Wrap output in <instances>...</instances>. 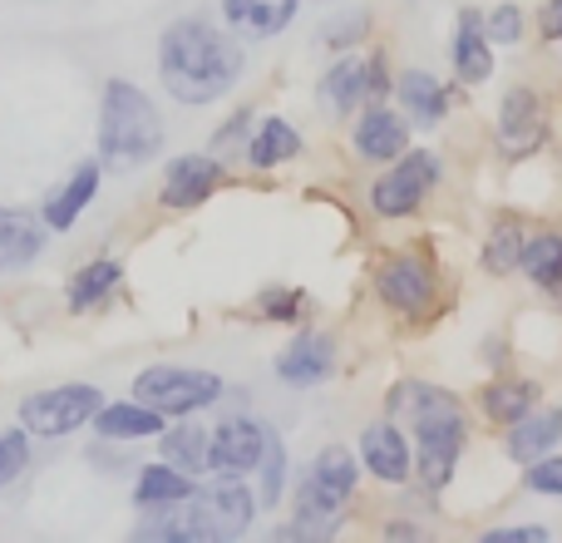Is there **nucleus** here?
Listing matches in <instances>:
<instances>
[{
  "mask_svg": "<svg viewBox=\"0 0 562 543\" xmlns=\"http://www.w3.org/2000/svg\"><path fill=\"white\" fill-rule=\"evenodd\" d=\"M409 148V129L400 114H390V109H366L356 124V154L360 158H375V164H385V158H400Z\"/></svg>",
  "mask_w": 562,
  "mask_h": 543,
  "instance_id": "dca6fc26",
  "label": "nucleus"
},
{
  "mask_svg": "<svg viewBox=\"0 0 562 543\" xmlns=\"http://www.w3.org/2000/svg\"><path fill=\"white\" fill-rule=\"evenodd\" d=\"M158 445H164V459L183 475H198L207 465V435L198 425H178V430H158Z\"/></svg>",
  "mask_w": 562,
  "mask_h": 543,
  "instance_id": "cd10ccee",
  "label": "nucleus"
},
{
  "mask_svg": "<svg viewBox=\"0 0 562 543\" xmlns=\"http://www.w3.org/2000/svg\"><path fill=\"white\" fill-rule=\"evenodd\" d=\"M508 267H518V233L498 228V243H488V272H508Z\"/></svg>",
  "mask_w": 562,
  "mask_h": 543,
  "instance_id": "72a5a7b5",
  "label": "nucleus"
},
{
  "mask_svg": "<svg viewBox=\"0 0 562 543\" xmlns=\"http://www.w3.org/2000/svg\"><path fill=\"white\" fill-rule=\"evenodd\" d=\"M350 495H356V459H350V450H340V445L321 450L296 499L301 505L296 529H330L340 509L350 505Z\"/></svg>",
  "mask_w": 562,
  "mask_h": 543,
  "instance_id": "0eeeda50",
  "label": "nucleus"
},
{
  "mask_svg": "<svg viewBox=\"0 0 562 543\" xmlns=\"http://www.w3.org/2000/svg\"><path fill=\"white\" fill-rule=\"evenodd\" d=\"M336 370V341L330 336H296L277 356V376L286 386H321Z\"/></svg>",
  "mask_w": 562,
  "mask_h": 543,
  "instance_id": "4468645a",
  "label": "nucleus"
},
{
  "mask_svg": "<svg viewBox=\"0 0 562 543\" xmlns=\"http://www.w3.org/2000/svg\"><path fill=\"white\" fill-rule=\"evenodd\" d=\"M223 184V158H207V154H183L168 164V178H164V208H198L203 198L217 193Z\"/></svg>",
  "mask_w": 562,
  "mask_h": 543,
  "instance_id": "9d476101",
  "label": "nucleus"
},
{
  "mask_svg": "<svg viewBox=\"0 0 562 543\" xmlns=\"http://www.w3.org/2000/svg\"><path fill=\"white\" fill-rule=\"evenodd\" d=\"M89 425L104 440H154L164 430V415L144 400H119V406H99Z\"/></svg>",
  "mask_w": 562,
  "mask_h": 543,
  "instance_id": "f3484780",
  "label": "nucleus"
},
{
  "mask_svg": "<svg viewBox=\"0 0 562 543\" xmlns=\"http://www.w3.org/2000/svg\"><path fill=\"white\" fill-rule=\"evenodd\" d=\"M360 465L385 485H405L409 479V445L395 425H366L360 435Z\"/></svg>",
  "mask_w": 562,
  "mask_h": 543,
  "instance_id": "2eb2a0df",
  "label": "nucleus"
},
{
  "mask_svg": "<svg viewBox=\"0 0 562 543\" xmlns=\"http://www.w3.org/2000/svg\"><path fill=\"white\" fill-rule=\"evenodd\" d=\"M99 406H104L99 386H85V380L79 386H49L20 400V430L40 440H65L75 430H85Z\"/></svg>",
  "mask_w": 562,
  "mask_h": 543,
  "instance_id": "39448f33",
  "label": "nucleus"
},
{
  "mask_svg": "<svg viewBox=\"0 0 562 543\" xmlns=\"http://www.w3.org/2000/svg\"><path fill=\"white\" fill-rule=\"evenodd\" d=\"M533 400H538L533 380H498V386L484 390V410L494 420H504V425H514L524 410H533Z\"/></svg>",
  "mask_w": 562,
  "mask_h": 543,
  "instance_id": "c85d7f7f",
  "label": "nucleus"
},
{
  "mask_svg": "<svg viewBox=\"0 0 562 543\" xmlns=\"http://www.w3.org/2000/svg\"><path fill=\"white\" fill-rule=\"evenodd\" d=\"M435 184H439V158L425 154V148H415V154L405 148V154L395 158V168H390L385 178H375L370 203H375V213H385V218H405L425 203V193Z\"/></svg>",
  "mask_w": 562,
  "mask_h": 543,
  "instance_id": "6e6552de",
  "label": "nucleus"
},
{
  "mask_svg": "<svg viewBox=\"0 0 562 543\" xmlns=\"http://www.w3.org/2000/svg\"><path fill=\"white\" fill-rule=\"evenodd\" d=\"M257 514V499L247 495L243 485H217L207 495H188L178 505H164V514L144 529V534H158V539H203V543H217V539H237L247 534Z\"/></svg>",
  "mask_w": 562,
  "mask_h": 543,
  "instance_id": "20e7f679",
  "label": "nucleus"
},
{
  "mask_svg": "<svg viewBox=\"0 0 562 543\" xmlns=\"http://www.w3.org/2000/svg\"><path fill=\"white\" fill-rule=\"evenodd\" d=\"M30 465V435L25 430H0V489H10Z\"/></svg>",
  "mask_w": 562,
  "mask_h": 543,
  "instance_id": "c756f323",
  "label": "nucleus"
},
{
  "mask_svg": "<svg viewBox=\"0 0 562 543\" xmlns=\"http://www.w3.org/2000/svg\"><path fill=\"white\" fill-rule=\"evenodd\" d=\"M498 138L508 154H528L538 144V95L533 89H508L504 114H498Z\"/></svg>",
  "mask_w": 562,
  "mask_h": 543,
  "instance_id": "aec40b11",
  "label": "nucleus"
},
{
  "mask_svg": "<svg viewBox=\"0 0 562 543\" xmlns=\"http://www.w3.org/2000/svg\"><path fill=\"white\" fill-rule=\"evenodd\" d=\"M164 148V119L154 99L128 79H109L99 104V158L109 168H138Z\"/></svg>",
  "mask_w": 562,
  "mask_h": 543,
  "instance_id": "7ed1b4c3",
  "label": "nucleus"
},
{
  "mask_svg": "<svg viewBox=\"0 0 562 543\" xmlns=\"http://www.w3.org/2000/svg\"><path fill=\"white\" fill-rule=\"evenodd\" d=\"M281 465H286V455H281V440L267 435V450H262V495H257V509H272L277 495H281Z\"/></svg>",
  "mask_w": 562,
  "mask_h": 543,
  "instance_id": "7c9ffc66",
  "label": "nucleus"
},
{
  "mask_svg": "<svg viewBox=\"0 0 562 543\" xmlns=\"http://www.w3.org/2000/svg\"><path fill=\"white\" fill-rule=\"evenodd\" d=\"M518 267L538 281V287H562V237L558 233H538L518 247Z\"/></svg>",
  "mask_w": 562,
  "mask_h": 543,
  "instance_id": "a878e982",
  "label": "nucleus"
},
{
  "mask_svg": "<svg viewBox=\"0 0 562 543\" xmlns=\"http://www.w3.org/2000/svg\"><path fill=\"white\" fill-rule=\"evenodd\" d=\"M296 311H301V297H296V291H272V297H267V317L291 321Z\"/></svg>",
  "mask_w": 562,
  "mask_h": 543,
  "instance_id": "f704fd0d",
  "label": "nucleus"
},
{
  "mask_svg": "<svg viewBox=\"0 0 562 543\" xmlns=\"http://www.w3.org/2000/svg\"><path fill=\"white\" fill-rule=\"evenodd\" d=\"M49 243V228L40 223L25 208H5L0 203V272H20L30 267Z\"/></svg>",
  "mask_w": 562,
  "mask_h": 543,
  "instance_id": "f8f14e48",
  "label": "nucleus"
},
{
  "mask_svg": "<svg viewBox=\"0 0 562 543\" xmlns=\"http://www.w3.org/2000/svg\"><path fill=\"white\" fill-rule=\"evenodd\" d=\"M400 410H409L415 420V450H419V479L429 489H445L454 479L459 450H464V410L449 390L425 386V380H409L395 396Z\"/></svg>",
  "mask_w": 562,
  "mask_h": 543,
  "instance_id": "f03ea898",
  "label": "nucleus"
},
{
  "mask_svg": "<svg viewBox=\"0 0 562 543\" xmlns=\"http://www.w3.org/2000/svg\"><path fill=\"white\" fill-rule=\"evenodd\" d=\"M267 435H272V430H267L262 420H227V425H217L213 435H207V465L203 469H213V475H223V479L252 475V469L262 465Z\"/></svg>",
  "mask_w": 562,
  "mask_h": 543,
  "instance_id": "1a4fd4ad",
  "label": "nucleus"
},
{
  "mask_svg": "<svg viewBox=\"0 0 562 543\" xmlns=\"http://www.w3.org/2000/svg\"><path fill=\"white\" fill-rule=\"evenodd\" d=\"M543 35L562 40V0H548V5H543Z\"/></svg>",
  "mask_w": 562,
  "mask_h": 543,
  "instance_id": "e433bc0d",
  "label": "nucleus"
},
{
  "mask_svg": "<svg viewBox=\"0 0 562 543\" xmlns=\"http://www.w3.org/2000/svg\"><path fill=\"white\" fill-rule=\"evenodd\" d=\"M528 489L538 495H562V455H538L528 465Z\"/></svg>",
  "mask_w": 562,
  "mask_h": 543,
  "instance_id": "2f4dec72",
  "label": "nucleus"
},
{
  "mask_svg": "<svg viewBox=\"0 0 562 543\" xmlns=\"http://www.w3.org/2000/svg\"><path fill=\"white\" fill-rule=\"evenodd\" d=\"M243 75V49L233 35L203 25V20H178L158 40V79L178 104H213Z\"/></svg>",
  "mask_w": 562,
  "mask_h": 543,
  "instance_id": "f257e3e1",
  "label": "nucleus"
},
{
  "mask_svg": "<svg viewBox=\"0 0 562 543\" xmlns=\"http://www.w3.org/2000/svg\"><path fill=\"white\" fill-rule=\"evenodd\" d=\"M562 440V410H524V415L514 420V430H508V455L518 459V465H533L538 455H548Z\"/></svg>",
  "mask_w": 562,
  "mask_h": 543,
  "instance_id": "a211bd4d",
  "label": "nucleus"
},
{
  "mask_svg": "<svg viewBox=\"0 0 562 543\" xmlns=\"http://www.w3.org/2000/svg\"><path fill=\"white\" fill-rule=\"evenodd\" d=\"M400 99H405V109L419 124H439V119H445V89H439V79L425 75V69H405Z\"/></svg>",
  "mask_w": 562,
  "mask_h": 543,
  "instance_id": "bb28decb",
  "label": "nucleus"
},
{
  "mask_svg": "<svg viewBox=\"0 0 562 543\" xmlns=\"http://www.w3.org/2000/svg\"><path fill=\"white\" fill-rule=\"evenodd\" d=\"M193 495V475L173 465H148L134 485V505L138 509H164V505H178V499Z\"/></svg>",
  "mask_w": 562,
  "mask_h": 543,
  "instance_id": "5701e85b",
  "label": "nucleus"
},
{
  "mask_svg": "<svg viewBox=\"0 0 562 543\" xmlns=\"http://www.w3.org/2000/svg\"><path fill=\"white\" fill-rule=\"evenodd\" d=\"M119 277H124V267H119L114 257H99V263L79 267L75 277H69V311H94L99 301L119 287Z\"/></svg>",
  "mask_w": 562,
  "mask_h": 543,
  "instance_id": "b1692460",
  "label": "nucleus"
},
{
  "mask_svg": "<svg viewBox=\"0 0 562 543\" xmlns=\"http://www.w3.org/2000/svg\"><path fill=\"white\" fill-rule=\"evenodd\" d=\"M488 40H498V45H518V35H524V10L518 5H498L494 15H488Z\"/></svg>",
  "mask_w": 562,
  "mask_h": 543,
  "instance_id": "473e14b6",
  "label": "nucleus"
},
{
  "mask_svg": "<svg viewBox=\"0 0 562 543\" xmlns=\"http://www.w3.org/2000/svg\"><path fill=\"white\" fill-rule=\"evenodd\" d=\"M380 297L395 311H405V317H419L435 301V272H429L425 257H395L380 272Z\"/></svg>",
  "mask_w": 562,
  "mask_h": 543,
  "instance_id": "9b49d317",
  "label": "nucleus"
},
{
  "mask_svg": "<svg viewBox=\"0 0 562 543\" xmlns=\"http://www.w3.org/2000/svg\"><path fill=\"white\" fill-rule=\"evenodd\" d=\"M223 396V380L213 370H188V366H148L134 376V400L154 406L158 415H193V410L213 406Z\"/></svg>",
  "mask_w": 562,
  "mask_h": 543,
  "instance_id": "423d86ee",
  "label": "nucleus"
},
{
  "mask_svg": "<svg viewBox=\"0 0 562 543\" xmlns=\"http://www.w3.org/2000/svg\"><path fill=\"white\" fill-rule=\"evenodd\" d=\"M548 529H494L488 543H543Z\"/></svg>",
  "mask_w": 562,
  "mask_h": 543,
  "instance_id": "c9c22d12",
  "label": "nucleus"
},
{
  "mask_svg": "<svg viewBox=\"0 0 562 543\" xmlns=\"http://www.w3.org/2000/svg\"><path fill=\"white\" fill-rule=\"evenodd\" d=\"M296 154H301V134L286 124V119H267V124L252 134V144H247L252 168H277V164H286V158H296Z\"/></svg>",
  "mask_w": 562,
  "mask_h": 543,
  "instance_id": "393cba45",
  "label": "nucleus"
},
{
  "mask_svg": "<svg viewBox=\"0 0 562 543\" xmlns=\"http://www.w3.org/2000/svg\"><path fill=\"white\" fill-rule=\"evenodd\" d=\"M454 69L469 79V85H479V79L494 75L488 35L479 30V15H474V10H469V15H459V30H454Z\"/></svg>",
  "mask_w": 562,
  "mask_h": 543,
  "instance_id": "4be33fe9",
  "label": "nucleus"
},
{
  "mask_svg": "<svg viewBox=\"0 0 562 543\" xmlns=\"http://www.w3.org/2000/svg\"><path fill=\"white\" fill-rule=\"evenodd\" d=\"M296 5L301 0H223V15L233 20L237 30H247V35L272 40L296 20Z\"/></svg>",
  "mask_w": 562,
  "mask_h": 543,
  "instance_id": "6ab92c4d",
  "label": "nucleus"
},
{
  "mask_svg": "<svg viewBox=\"0 0 562 543\" xmlns=\"http://www.w3.org/2000/svg\"><path fill=\"white\" fill-rule=\"evenodd\" d=\"M94 193H99V164L89 158V164H79L75 174H69L65 184H59L55 193L45 198V213H40V223H45L49 233H69V228L79 223V213L94 203Z\"/></svg>",
  "mask_w": 562,
  "mask_h": 543,
  "instance_id": "ddd939ff",
  "label": "nucleus"
},
{
  "mask_svg": "<svg viewBox=\"0 0 562 543\" xmlns=\"http://www.w3.org/2000/svg\"><path fill=\"white\" fill-rule=\"evenodd\" d=\"M366 99V59H336L326 79H321V109L326 114H350Z\"/></svg>",
  "mask_w": 562,
  "mask_h": 543,
  "instance_id": "412c9836",
  "label": "nucleus"
}]
</instances>
